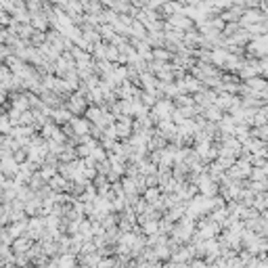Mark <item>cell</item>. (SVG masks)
Listing matches in <instances>:
<instances>
[{
	"label": "cell",
	"mask_w": 268,
	"mask_h": 268,
	"mask_svg": "<svg viewBox=\"0 0 268 268\" xmlns=\"http://www.w3.org/2000/svg\"><path fill=\"white\" fill-rule=\"evenodd\" d=\"M165 27L170 29H178V31H188L195 27V21L191 17H187L185 13H178V15H170V17H165Z\"/></svg>",
	"instance_id": "obj_5"
},
{
	"label": "cell",
	"mask_w": 268,
	"mask_h": 268,
	"mask_svg": "<svg viewBox=\"0 0 268 268\" xmlns=\"http://www.w3.org/2000/svg\"><path fill=\"white\" fill-rule=\"evenodd\" d=\"M201 115L206 117V122H214V124H216L220 117L224 115V111H220L216 105H210V107H206V109H201Z\"/></svg>",
	"instance_id": "obj_22"
},
{
	"label": "cell",
	"mask_w": 268,
	"mask_h": 268,
	"mask_svg": "<svg viewBox=\"0 0 268 268\" xmlns=\"http://www.w3.org/2000/svg\"><path fill=\"white\" fill-rule=\"evenodd\" d=\"M153 254H155V260L157 262H170V249L168 245H153Z\"/></svg>",
	"instance_id": "obj_25"
},
{
	"label": "cell",
	"mask_w": 268,
	"mask_h": 268,
	"mask_svg": "<svg viewBox=\"0 0 268 268\" xmlns=\"http://www.w3.org/2000/svg\"><path fill=\"white\" fill-rule=\"evenodd\" d=\"M105 61H109V63H120V51H117L115 46L107 44V51H105Z\"/></svg>",
	"instance_id": "obj_32"
},
{
	"label": "cell",
	"mask_w": 268,
	"mask_h": 268,
	"mask_svg": "<svg viewBox=\"0 0 268 268\" xmlns=\"http://www.w3.org/2000/svg\"><path fill=\"white\" fill-rule=\"evenodd\" d=\"M241 222H243V220H241ZM243 226H245L247 231L256 233L258 237H266V233H268V220H266V212H262V214L256 216L254 220H245V222H243Z\"/></svg>",
	"instance_id": "obj_7"
},
{
	"label": "cell",
	"mask_w": 268,
	"mask_h": 268,
	"mask_svg": "<svg viewBox=\"0 0 268 268\" xmlns=\"http://www.w3.org/2000/svg\"><path fill=\"white\" fill-rule=\"evenodd\" d=\"M145 40H147V44L151 46V49H163V46H165L163 31H147Z\"/></svg>",
	"instance_id": "obj_18"
},
{
	"label": "cell",
	"mask_w": 268,
	"mask_h": 268,
	"mask_svg": "<svg viewBox=\"0 0 268 268\" xmlns=\"http://www.w3.org/2000/svg\"><path fill=\"white\" fill-rule=\"evenodd\" d=\"M54 260H57L59 268H76L78 266V258L74 254H59Z\"/></svg>",
	"instance_id": "obj_21"
},
{
	"label": "cell",
	"mask_w": 268,
	"mask_h": 268,
	"mask_svg": "<svg viewBox=\"0 0 268 268\" xmlns=\"http://www.w3.org/2000/svg\"><path fill=\"white\" fill-rule=\"evenodd\" d=\"M63 107L67 109L72 115H84L86 107H88V101H86V94L80 92V90H74L69 97L65 99V103H63Z\"/></svg>",
	"instance_id": "obj_2"
},
{
	"label": "cell",
	"mask_w": 268,
	"mask_h": 268,
	"mask_svg": "<svg viewBox=\"0 0 268 268\" xmlns=\"http://www.w3.org/2000/svg\"><path fill=\"white\" fill-rule=\"evenodd\" d=\"M49 117L57 126H63V124H67L69 120H72V113H69L65 107H57V109H51V115Z\"/></svg>",
	"instance_id": "obj_17"
},
{
	"label": "cell",
	"mask_w": 268,
	"mask_h": 268,
	"mask_svg": "<svg viewBox=\"0 0 268 268\" xmlns=\"http://www.w3.org/2000/svg\"><path fill=\"white\" fill-rule=\"evenodd\" d=\"M44 40H46V31L34 29V31H31V36L27 38V44H29V46H34V49H38L40 44H44Z\"/></svg>",
	"instance_id": "obj_28"
},
{
	"label": "cell",
	"mask_w": 268,
	"mask_h": 268,
	"mask_svg": "<svg viewBox=\"0 0 268 268\" xmlns=\"http://www.w3.org/2000/svg\"><path fill=\"white\" fill-rule=\"evenodd\" d=\"M185 212H187V201H178V203H174L172 208H168L163 212V218L165 220H170V222H176V220H180L185 216Z\"/></svg>",
	"instance_id": "obj_14"
},
{
	"label": "cell",
	"mask_w": 268,
	"mask_h": 268,
	"mask_svg": "<svg viewBox=\"0 0 268 268\" xmlns=\"http://www.w3.org/2000/svg\"><path fill=\"white\" fill-rule=\"evenodd\" d=\"M147 36V29H145V26L140 21H136V19H132L130 21V31H128V38H143Z\"/></svg>",
	"instance_id": "obj_23"
},
{
	"label": "cell",
	"mask_w": 268,
	"mask_h": 268,
	"mask_svg": "<svg viewBox=\"0 0 268 268\" xmlns=\"http://www.w3.org/2000/svg\"><path fill=\"white\" fill-rule=\"evenodd\" d=\"M214 105L220 109V111H228L231 107H237L241 105V101L237 94H231V92H216V101H214Z\"/></svg>",
	"instance_id": "obj_10"
},
{
	"label": "cell",
	"mask_w": 268,
	"mask_h": 268,
	"mask_svg": "<svg viewBox=\"0 0 268 268\" xmlns=\"http://www.w3.org/2000/svg\"><path fill=\"white\" fill-rule=\"evenodd\" d=\"M44 185H46V180L40 176V172H38V170H36L34 174H31V178L27 180V187H29L34 193H36V191H40V188H42Z\"/></svg>",
	"instance_id": "obj_27"
},
{
	"label": "cell",
	"mask_w": 268,
	"mask_h": 268,
	"mask_svg": "<svg viewBox=\"0 0 268 268\" xmlns=\"http://www.w3.org/2000/svg\"><path fill=\"white\" fill-rule=\"evenodd\" d=\"M0 264H2V260H0Z\"/></svg>",
	"instance_id": "obj_42"
},
{
	"label": "cell",
	"mask_w": 268,
	"mask_h": 268,
	"mask_svg": "<svg viewBox=\"0 0 268 268\" xmlns=\"http://www.w3.org/2000/svg\"><path fill=\"white\" fill-rule=\"evenodd\" d=\"M13 268H31V266H13Z\"/></svg>",
	"instance_id": "obj_40"
},
{
	"label": "cell",
	"mask_w": 268,
	"mask_h": 268,
	"mask_svg": "<svg viewBox=\"0 0 268 268\" xmlns=\"http://www.w3.org/2000/svg\"><path fill=\"white\" fill-rule=\"evenodd\" d=\"M15 266H29L27 254H15Z\"/></svg>",
	"instance_id": "obj_36"
},
{
	"label": "cell",
	"mask_w": 268,
	"mask_h": 268,
	"mask_svg": "<svg viewBox=\"0 0 268 268\" xmlns=\"http://www.w3.org/2000/svg\"><path fill=\"white\" fill-rule=\"evenodd\" d=\"M195 185H197V193L203 195V197H214V195H218V183H216L214 178H210L208 172H201Z\"/></svg>",
	"instance_id": "obj_4"
},
{
	"label": "cell",
	"mask_w": 268,
	"mask_h": 268,
	"mask_svg": "<svg viewBox=\"0 0 268 268\" xmlns=\"http://www.w3.org/2000/svg\"><path fill=\"white\" fill-rule=\"evenodd\" d=\"M0 201H2V188H0Z\"/></svg>",
	"instance_id": "obj_41"
},
{
	"label": "cell",
	"mask_w": 268,
	"mask_h": 268,
	"mask_svg": "<svg viewBox=\"0 0 268 268\" xmlns=\"http://www.w3.org/2000/svg\"><path fill=\"white\" fill-rule=\"evenodd\" d=\"M174 103H172V99H160V101H155L153 103V107L149 109L155 117H157V122L160 120H170V115H172V111H174Z\"/></svg>",
	"instance_id": "obj_6"
},
{
	"label": "cell",
	"mask_w": 268,
	"mask_h": 268,
	"mask_svg": "<svg viewBox=\"0 0 268 268\" xmlns=\"http://www.w3.org/2000/svg\"><path fill=\"white\" fill-rule=\"evenodd\" d=\"M160 195H161V188H160V187H147L140 197H143V199H145L147 203H155V201H157V197H160Z\"/></svg>",
	"instance_id": "obj_29"
},
{
	"label": "cell",
	"mask_w": 268,
	"mask_h": 268,
	"mask_svg": "<svg viewBox=\"0 0 268 268\" xmlns=\"http://www.w3.org/2000/svg\"><path fill=\"white\" fill-rule=\"evenodd\" d=\"M193 231H195V220H193V218H188V216H183L180 220H176V222L172 224L170 237L178 239L180 243H188V239H191Z\"/></svg>",
	"instance_id": "obj_1"
},
{
	"label": "cell",
	"mask_w": 268,
	"mask_h": 268,
	"mask_svg": "<svg viewBox=\"0 0 268 268\" xmlns=\"http://www.w3.org/2000/svg\"><path fill=\"white\" fill-rule=\"evenodd\" d=\"M193 101H195V105L199 107V109H206V107H210V105H214L216 90H214V88H201L199 92L193 94Z\"/></svg>",
	"instance_id": "obj_11"
},
{
	"label": "cell",
	"mask_w": 268,
	"mask_h": 268,
	"mask_svg": "<svg viewBox=\"0 0 268 268\" xmlns=\"http://www.w3.org/2000/svg\"><path fill=\"white\" fill-rule=\"evenodd\" d=\"M44 233V216H31L27 218V228H26V235L31 241H40Z\"/></svg>",
	"instance_id": "obj_8"
},
{
	"label": "cell",
	"mask_w": 268,
	"mask_h": 268,
	"mask_svg": "<svg viewBox=\"0 0 268 268\" xmlns=\"http://www.w3.org/2000/svg\"><path fill=\"white\" fill-rule=\"evenodd\" d=\"M26 228H27V218H21V220H15V222L6 224V231H9L13 239L19 237V235H26Z\"/></svg>",
	"instance_id": "obj_19"
},
{
	"label": "cell",
	"mask_w": 268,
	"mask_h": 268,
	"mask_svg": "<svg viewBox=\"0 0 268 268\" xmlns=\"http://www.w3.org/2000/svg\"><path fill=\"white\" fill-rule=\"evenodd\" d=\"M249 136H254L258 140H264V143H266V138H268V126H251V128H249Z\"/></svg>",
	"instance_id": "obj_30"
},
{
	"label": "cell",
	"mask_w": 268,
	"mask_h": 268,
	"mask_svg": "<svg viewBox=\"0 0 268 268\" xmlns=\"http://www.w3.org/2000/svg\"><path fill=\"white\" fill-rule=\"evenodd\" d=\"M268 195H266V191H262V193H256L254 195V201H251V208L254 210H258L260 214H262V212H266V206H268Z\"/></svg>",
	"instance_id": "obj_24"
},
{
	"label": "cell",
	"mask_w": 268,
	"mask_h": 268,
	"mask_svg": "<svg viewBox=\"0 0 268 268\" xmlns=\"http://www.w3.org/2000/svg\"><path fill=\"white\" fill-rule=\"evenodd\" d=\"M29 23L34 29H40V31H49L51 29V23H49V17L42 13H36V15H29Z\"/></svg>",
	"instance_id": "obj_16"
},
{
	"label": "cell",
	"mask_w": 268,
	"mask_h": 268,
	"mask_svg": "<svg viewBox=\"0 0 268 268\" xmlns=\"http://www.w3.org/2000/svg\"><path fill=\"white\" fill-rule=\"evenodd\" d=\"M51 187V191L53 193H69L72 191V180H67V178H63L59 172L54 176H51L49 178V183H46Z\"/></svg>",
	"instance_id": "obj_12"
},
{
	"label": "cell",
	"mask_w": 268,
	"mask_h": 268,
	"mask_svg": "<svg viewBox=\"0 0 268 268\" xmlns=\"http://www.w3.org/2000/svg\"><path fill=\"white\" fill-rule=\"evenodd\" d=\"M11 122H9V117H6V113L0 115V134H9L11 132Z\"/></svg>",
	"instance_id": "obj_34"
},
{
	"label": "cell",
	"mask_w": 268,
	"mask_h": 268,
	"mask_svg": "<svg viewBox=\"0 0 268 268\" xmlns=\"http://www.w3.org/2000/svg\"><path fill=\"white\" fill-rule=\"evenodd\" d=\"M23 2H26V9L29 15H36V13L44 11V0H23Z\"/></svg>",
	"instance_id": "obj_31"
},
{
	"label": "cell",
	"mask_w": 268,
	"mask_h": 268,
	"mask_svg": "<svg viewBox=\"0 0 268 268\" xmlns=\"http://www.w3.org/2000/svg\"><path fill=\"white\" fill-rule=\"evenodd\" d=\"M243 49L247 51L245 57H251V59H264V57H266V51H268L266 34H262V36H254L245 46H243Z\"/></svg>",
	"instance_id": "obj_3"
},
{
	"label": "cell",
	"mask_w": 268,
	"mask_h": 268,
	"mask_svg": "<svg viewBox=\"0 0 268 268\" xmlns=\"http://www.w3.org/2000/svg\"><path fill=\"white\" fill-rule=\"evenodd\" d=\"M6 101H9V92L0 88V105H6Z\"/></svg>",
	"instance_id": "obj_38"
},
{
	"label": "cell",
	"mask_w": 268,
	"mask_h": 268,
	"mask_svg": "<svg viewBox=\"0 0 268 268\" xmlns=\"http://www.w3.org/2000/svg\"><path fill=\"white\" fill-rule=\"evenodd\" d=\"M11 76V72H9V67H6L4 65V63L2 61H0V82H2V80H6V78H9Z\"/></svg>",
	"instance_id": "obj_37"
},
{
	"label": "cell",
	"mask_w": 268,
	"mask_h": 268,
	"mask_svg": "<svg viewBox=\"0 0 268 268\" xmlns=\"http://www.w3.org/2000/svg\"><path fill=\"white\" fill-rule=\"evenodd\" d=\"M266 172H268V165L266 168H251L247 180H266Z\"/></svg>",
	"instance_id": "obj_33"
},
{
	"label": "cell",
	"mask_w": 268,
	"mask_h": 268,
	"mask_svg": "<svg viewBox=\"0 0 268 268\" xmlns=\"http://www.w3.org/2000/svg\"><path fill=\"white\" fill-rule=\"evenodd\" d=\"M256 268H268V264H266V260H260L258 262V266Z\"/></svg>",
	"instance_id": "obj_39"
},
{
	"label": "cell",
	"mask_w": 268,
	"mask_h": 268,
	"mask_svg": "<svg viewBox=\"0 0 268 268\" xmlns=\"http://www.w3.org/2000/svg\"><path fill=\"white\" fill-rule=\"evenodd\" d=\"M67 124L72 126V130H74L76 136H86L88 130H90V122L86 120V117H82V115H72V120H69Z\"/></svg>",
	"instance_id": "obj_13"
},
{
	"label": "cell",
	"mask_w": 268,
	"mask_h": 268,
	"mask_svg": "<svg viewBox=\"0 0 268 268\" xmlns=\"http://www.w3.org/2000/svg\"><path fill=\"white\" fill-rule=\"evenodd\" d=\"M31 241L27 235H19V237H15L13 243H11V249H13V254H26V251L31 247Z\"/></svg>",
	"instance_id": "obj_15"
},
{
	"label": "cell",
	"mask_w": 268,
	"mask_h": 268,
	"mask_svg": "<svg viewBox=\"0 0 268 268\" xmlns=\"http://www.w3.org/2000/svg\"><path fill=\"white\" fill-rule=\"evenodd\" d=\"M224 260H226V268H243V262L237 254L231 256V258H224Z\"/></svg>",
	"instance_id": "obj_35"
},
{
	"label": "cell",
	"mask_w": 268,
	"mask_h": 268,
	"mask_svg": "<svg viewBox=\"0 0 268 268\" xmlns=\"http://www.w3.org/2000/svg\"><path fill=\"white\" fill-rule=\"evenodd\" d=\"M266 21V11H260L256 6H251V9H245L239 19V26L241 27H247V26H254V23H262Z\"/></svg>",
	"instance_id": "obj_9"
},
{
	"label": "cell",
	"mask_w": 268,
	"mask_h": 268,
	"mask_svg": "<svg viewBox=\"0 0 268 268\" xmlns=\"http://www.w3.org/2000/svg\"><path fill=\"white\" fill-rule=\"evenodd\" d=\"M243 84L254 92H264L266 90V80L262 76H254V78H249V80H243Z\"/></svg>",
	"instance_id": "obj_20"
},
{
	"label": "cell",
	"mask_w": 268,
	"mask_h": 268,
	"mask_svg": "<svg viewBox=\"0 0 268 268\" xmlns=\"http://www.w3.org/2000/svg\"><path fill=\"white\" fill-rule=\"evenodd\" d=\"M151 59L153 61H160V63H170L172 53L168 49H151Z\"/></svg>",
	"instance_id": "obj_26"
}]
</instances>
